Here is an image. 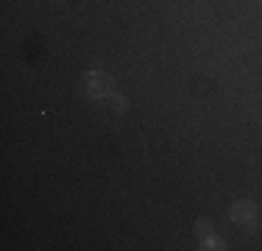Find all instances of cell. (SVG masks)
<instances>
[{
    "label": "cell",
    "mask_w": 262,
    "mask_h": 251,
    "mask_svg": "<svg viewBox=\"0 0 262 251\" xmlns=\"http://www.w3.org/2000/svg\"><path fill=\"white\" fill-rule=\"evenodd\" d=\"M232 221L254 226V221H257V206H254L251 201H237V204L232 206Z\"/></svg>",
    "instance_id": "7a4b0ae2"
},
{
    "label": "cell",
    "mask_w": 262,
    "mask_h": 251,
    "mask_svg": "<svg viewBox=\"0 0 262 251\" xmlns=\"http://www.w3.org/2000/svg\"><path fill=\"white\" fill-rule=\"evenodd\" d=\"M204 248H226V246H223V240H217V237H209V240L204 243Z\"/></svg>",
    "instance_id": "5b68a950"
},
{
    "label": "cell",
    "mask_w": 262,
    "mask_h": 251,
    "mask_svg": "<svg viewBox=\"0 0 262 251\" xmlns=\"http://www.w3.org/2000/svg\"><path fill=\"white\" fill-rule=\"evenodd\" d=\"M109 100H112V106H115V112H123V109H126V98H120L117 92H112Z\"/></svg>",
    "instance_id": "277c9868"
},
{
    "label": "cell",
    "mask_w": 262,
    "mask_h": 251,
    "mask_svg": "<svg viewBox=\"0 0 262 251\" xmlns=\"http://www.w3.org/2000/svg\"><path fill=\"white\" fill-rule=\"evenodd\" d=\"M115 92V78L103 70H90L84 75V95L86 98H109Z\"/></svg>",
    "instance_id": "6da1fadb"
},
{
    "label": "cell",
    "mask_w": 262,
    "mask_h": 251,
    "mask_svg": "<svg viewBox=\"0 0 262 251\" xmlns=\"http://www.w3.org/2000/svg\"><path fill=\"white\" fill-rule=\"evenodd\" d=\"M195 232H198V237H201L204 243H207L209 237H212V229H209V223H207V221H198V226H195Z\"/></svg>",
    "instance_id": "3957f363"
}]
</instances>
